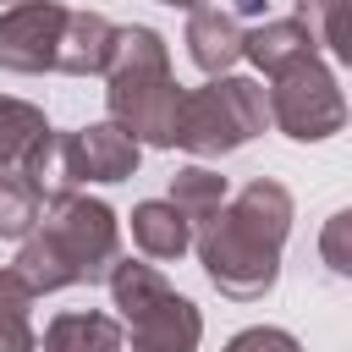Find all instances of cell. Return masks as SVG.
<instances>
[{
	"label": "cell",
	"instance_id": "cell-1",
	"mask_svg": "<svg viewBox=\"0 0 352 352\" xmlns=\"http://www.w3.org/2000/svg\"><path fill=\"white\" fill-rule=\"evenodd\" d=\"M292 231V192L270 176L248 182L242 192H231L220 204V214L192 236L204 275L220 286V297L231 302H253L275 286L280 275V248Z\"/></svg>",
	"mask_w": 352,
	"mask_h": 352
},
{
	"label": "cell",
	"instance_id": "cell-12",
	"mask_svg": "<svg viewBox=\"0 0 352 352\" xmlns=\"http://www.w3.org/2000/svg\"><path fill=\"white\" fill-rule=\"evenodd\" d=\"M242 55H248L264 77H275V72L319 55V44H314V33H308L297 16H275V22H258L253 33H242Z\"/></svg>",
	"mask_w": 352,
	"mask_h": 352
},
{
	"label": "cell",
	"instance_id": "cell-21",
	"mask_svg": "<svg viewBox=\"0 0 352 352\" xmlns=\"http://www.w3.org/2000/svg\"><path fill=\"white\" fill-rule=\"evenodd\" d=\"M258 11H264V0H236V6H231L236 22H242V16H258Z\"/></svg>",
	"mask_w": 352,
	"mask_h": 352
},
{
	"label": "cell",
	"instance_id": "cell-2",
	"mask_svg": "<svg viewBox=\"0 0 352 352\" xmlns=\"http://www.w3.org/2000/svg\"><path fill=\"white\" fill-rule=\"evenodd\" d=\"M121 258V226H116V209L77 192V187H60L44 198L38 209V226L22 236V253H16V275L33 297L44 292H60V286H82V280H104L110 264Z\"/></svg>",
	"mask_w": 352,
	"mask_h": 352
},
{
	"label": "cell",
	"instance_id": "cell-13",
	"mask_svg": "<svg viewBox=\"0 0 352 352\" xmlns=\"http://www.w3.org/2000/svg\"><path fill=\"white\" fill-rule=\"evenodd\" d=\"M226 198H231V192H226V176H220V170H209V165H187V170L170 176V198H165V204H170V209L192 226V236H198V231L220 214Z\"/></svg>",
	"mask_w": 352,
	"mask_h": 352
},
{
	"label": "cell",
	"instance_id": "cell-4",
	"mask_svg": "<svg viewBox=\"0 0 352 352\" xmlns=\"http://www.w3.org/2000/svg\"><path fill=\"white\" fill-rule=\"evenodd\" d=\"M104 280H110V297H116V308H121V319L132 330V352H198L204 314L154 264L116 258Z\"/></svg>",
	"mask_w": 352,
	"mask_h": 352
},
{
	"label": "cell",
	"instance_id": "cell-6",
	"mask_svg": "<svg viewBox=\"0 0 352 352\" xmlns=\"http://www.w3.org/2000/svg\"><path fill=\"white\" fill-rule=\"evenodd\" d=\"M264 110L292 143H319L346 126V99H341L336 72L324 66V55H308V60L275 72L264 88Z\"/></svg>",
	"mask_w": 352,
	"mask_h": 352
},
{
	"label": "cell",
	"instance_id": "cell-8",
	"mask_svg": "<svg viewBox=\"0 0 352 352\" xmlns=\"http://www.w3.org/2000/svg\"><path fill=\"white\" fill-rule=\"evenodd\" d=\"M138 160H143V148L110 121H94V126H77L60 138V165L77 187L82 182H126L138 170Z\"/></svg>",
	"mask_w": 352,
	"mask_h": 352
},
{
	"label": "cell",
	"instance_id": "cell-20",
	"mask_svg": "<svg viewBox=\"0 0 352 352\" xmlns=\"http://www.w3.org/2000/svg\"><path fill=\"white\" fill-rule=\"evenodd\" d=\"M346 226H352V214L341 209V214H330V231H324V264H330L336 275L352 270V258H346Z\"/></svg>",
	"mask_w": 352,
	"mask_h": 352
},
{
	"label": "cell",
	"instance_id": "cell-11",
	"mask_svg": "<svg viewBox=\"0 0 352 352\" xmlns=\"http://www.w3.org/2000/svg\"><path fill=\"white\" fill-rule=\"evenodd\" d=\"M110 50H116V22H110V16H99V11H66L55 72H66V77H94V72L110 66Z\"/></svg>",
	"mask_w": 352,
	"mask_h": 352
},
{
	"label": "cell",
	"instance_id": "cell-15",
	"mask_svg": "<svg viewBox=\"0 0 352 352\" xmlns=\"http://www.w3.org/2000/svg\"><path fill=\"white\" fill-rule=\"evenodd\" d=\"M44 352H121V319L110 314H55Z\"/></svg>",
	"mask_w": 352,
	"mask_h": 352
},
{
	"label": "cell",
	"instance_id": "cell-10",
	"mask_svg": "<svg viewBox=\"0 0 352 352\" xmlns=\"http://www.w3.org/2000/svg\"><path fill=\"white\" fill-rule=\"evenodd\" d=\"M242 22L226 11V6H198L187 11V55L204 77H226L236 60H242Z\"/></svg>",
	"mask_w": 352,
	"mask_h": 352
},
{
	"label": "cell",
	"instance_id": "cell-22",
	"mask_svg": "<svg viewBox=\"0 0 352 352\" xmlns=\"http://www.w3.org/2000/svg\"><path fill=\"white\" fill-rule=\"evenodd\" d=\"M160 6H182V11H198V6H209V0H160Z\"/></svg>",
	"mask_w": 352,
	"mask_h": 352
},
{
	"label": "cell",
	"instance_id": "cell-18",
	"mask_svg": "<svg viewBox=\"0 0 352 352\" xmlns=\"http://www.w3.org/2000/svg\"><path fill=\"white\" fill-rule=\"evenodd\" d=\"M33 292L22 286L16 270H0V352H33L38 336H33Z\"/></svg>",
	"mask_w": 352,
	"mask_h": 352
},
{
	"label": "cell",
	"instance_id": "cell-16",
	"mask_svg": "<svg viewBox=\"0 0 352 352\" xmlns=\"http://www.w3.org/2000/svg\"><path fill=\"white\" fill-rule=\"evenodd\" d=\"M38 209H44V182L22 170H0V236L22 242L38 226Z\"/></svg>",
	"mask_w": 352,
	"mask_h": 352
},
{
	"label": "cell",
	"instance_id": "cell-17",
	"mask_svg": "<svg viewBox=\"0 0 352 352\" xmlns=\"http://www.w3.org/2000/svg\"><path fill=\"white\" fill-rule=\"evenodd\" d=\"M292 16L314 33V44H324L341 60H352V0H297Z\"/></svg>",
	"mask_w": 352,
	"mask_h": 352
},
{
	"label": "cell",
	"instance_id": "cell-23",
	"mask_svg": "<svg viewBox=\"0 0 352 352\" xmlns=\"http://www.w3.org/2000/svg\"><path fill=\"white\" fill-rule=\"evenodd\" d=\"M0 6H22V0H0Z\"/></svg>",
	"mask_w": 352,
	"mask_h": 352
},
{
	"label": "cell",
	"instance_id": "cell-19",
	"mask_svg": "<svg viewBox=\"0 0 352 352\" xmlns=\"http://www.w3.org/2000/svg\"><path fill=\"white\" fill-rule=\"evenodd\" d=\"M226 352H302V346H297V336H292V330H275V324H253V330L231 336V341H226Z\"/></svg>",
	"mask_w": 352,
	"mask_h": 352
},
{
	"label": "cell",
	"instance_id": "cell-14",
	"mask_svg": "<svg viewBox=\"0 0 352 352\" xmlns=\"http://www.w3.org/2000/svg\"><path fill=\"white\" fill-rule=\"evenodd\" d=\"M132 242L148 253V258H182L192 248V226L165 204V198H143L132 209Z\"/></svg>",
	"mask_w": 352,
	"mask_h": 352
},
{
	"label": "cell",
	"instance_id": "cell-3",
	"mask_svg": "<svg viewBox=\"0 0 352 352\" xmlns=\"http://www.w3.org/2000/svg\"><path fill=\"white\" fill-rule=\"evenodd\" d=\"M110 88V126H121L138 148H176V110H182V82L170 77V50L154 28H116V50L104 66Z\"/></svg>",
	"mask_w": 352,
	"mask_h": 352
},
{
	"label": "cell",
	"instance_id": "cell-7",
	"mask_svg": "<svg viewBox=\"0 0 352 352\" xmlns=\"http://www.w3.org/2000/svg\"><path fill=\"white\" fill-rule=\"evenodd\" d=\"M60 28H66V6L55 0H22L0 11V72H55L60 55Z\"/></svg>",
	"mask_w": 352,
	"mask_h": 352
},
{
	"label": "cell",
	"instance_id": "cell-5",
	"mask_svg": "<svg viewBox=\"0 0 352 352\" xmlns=\"http://www.w3.org/2000/svg\"><path fill=\"white\" fill-rule=\"evenodd\" d=\"M270 110H264V88L253 77H209L204 88H182V110H176V143L198 160H220L242 143H253L264 132Z\"/></svg>",
	"mask_w": 352,
	"mask_h": 352
},
{
	"label": "cell",
	"instance_id": "cell-9",
	"mask_svg": "<svg viewBox=\"0 0 352 352\" xmlns=\"http://www.w3.org/2000/svg\"><path fill=\"white\" fill-rule=\"evenodd\" d=\"M50 154H55V132H50L44 110L28 99H0V170L44 176Z\"/></svg>",
	"mask_w": 352,
	"mask_h": 352
}]
</instances>
